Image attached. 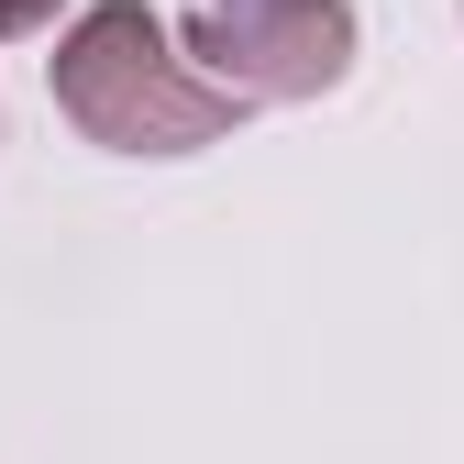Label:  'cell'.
Listing matches in <instances>:
<instances>
[{
  "mask_svg": "<svg viewBox=\"0 0 464 464\" xmlns=\"http://www.w3.org/2000/svg\"><path fill=\"white\" fill-rule=\"evenodd\" d=\"M55 111L111 144V155H199L221 144L232 122H244L255 100H232L221 78H199L178 34H166L144 0H100V12H78L67 34H55Z\"/></svg>",
  "mask_w": 464,
  "mask_h": 464,
  "instance_id": "cell-1",
  "label": "cell"
},
{
  "mask_svg": "<svg viewBox=\"0 0 464 464\" xmlns=\"http://www.w3.org/2000/svg\"><path fill=\"white\" fill-rule=\"evenodd\" d=\"M178 44L232 100H321L354 67V0H199Z\"/></svg>",
  "mask_w": 464,
  "mask_h": 464,
  "instance_id": "cell-2",
  "label": "cell"
},
{
  "mask_svg": "<svg viewBox=\"0 0 464 464\" xmlns=\"http://www.w3.org/2000/svg\"><path fill=\"white\" fill-rule=\"evenodd\" d=\"M55 0H0V34H23V23H44Z\"/></svg>",
  "mask_w": 464,
  "mask_h": 464,
  "instance_id": "cell-3",
  "label": "cell"
}]
</instances>
